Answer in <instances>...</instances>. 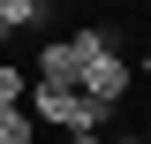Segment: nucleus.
I'll list each match as a JSON object with an SVG mask.
<instances>
[{
	"label": "nucleus",
	"mask_w": 151,
	"mask_h": 144,
	"mask_svg": "<svg viewBox=\"0 0 151 144\" xmlns=\"http://www.w3.org/2000/svg\"><path fill=\"white\" fill-rule=\"evenodd\" d=\"M23 114H30V121H45V129H113V106L83 99L76 84H45V76H30Z\"/></svg>",
	"instance_id": "f257e3e1"
},
{
	"label": "nucleus",
	"mask_w": 151,
	"mask_h": 144,
	"mask_svg": "<svg viewBox=\"0 0 151 144\" xmlns=\"http://www.w3.org/2000/svg\"><path fill=\"white\" fill-rule=\"evenodd\" d=\"M76 91L121 114V106H129V91H136V68H129V53H121V46H106V53H91V68L76 76Z\"/></svg>",
	"instance_id": "f03ea898"
},
{
	"label": "nucleus",
	"mask_w": 151,
	"mask_h": 144,
	"mask_svg": "<svg viewBox=\"0 0 151 144\" xmlns=\"http://www.w3.org/2000/svg\"><path fill=\"white\" fill-rule=\"evenodd\" d=\"M23 91H30V68H23V61H0V114H15Z\"/></svg>",
	"instance_id": "7ed1b4c3"
},
{
	"label": "nucleus",
	"mask_w": 151,
	"mask_h": 144,
	"mask_svg": "<svg viewBox=\"0 0 151 144\" xmlns=\"http://www.w3.org/2000/svg\"><path fill=\"white\" fill-rule=\"evenodd\" d=\"M30 137H38V121H30L23 106H15V114H0V144H30Z\"/></svg>",
	"instance_id": "20e7f679"
},
{
	"label": "nucleus",
	"mask_w": 151,
	"mask_h": 144,
	"mask_svg": "<svg viewBox=\"0 0 151 144\" xmlns=\"http://www.w3.org/2000/svg\"><path fill=\"white\" fill-rule=\"evenodd\" d=\"M68 144H106V129H68Z\"/></svg>",
	"instance_id": "39448f33"
},
{
	"label": "nucleus",
	"mask_w": 151,
	"mask_h": 144,
	"mask_svg": "<svg viewBox=\"0 0 151 144\" xmlns=\"http://www.w3.org/2000/svg\"><path fill=\"white\" fill-rule=\"evenodd\" d=\"M106 144H144V137H106Z\"/></svg>",
	"instance_id": "423d86ee"
},
{
	"label": "nucleus",
	"mask_w": 151,
	"mask_h": 144,
	"mask_svg": "<svg viewBox=\"0 0 151 144\" xmlns=\"http://www.w3.org/2000/svg\"><path fill=\"white\" fill-rule=\"evenodd\" d=\"M38 8H53V0H38Z\"/></svg>",
	"instance_id": "0eeeda50"
}]
</instances>
